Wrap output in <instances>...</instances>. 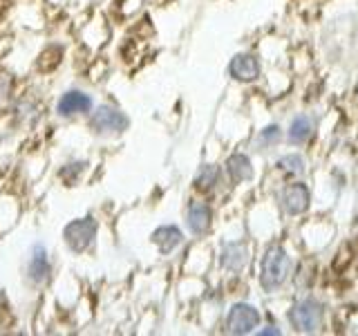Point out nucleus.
Here are the masks:
<instances>
[{
    "instance_id": "7",
    "label": "nucleus",
    "mask_w": 358,
    "mask_h": 336,
    "mask_svg": "<svg viewBox=\"0 0 358 336\" xmlns=\"http://www.w3.org/2000/svg\"><path fill=\"white\" fill-rule=\"evenodd\" d=\"M92 110V97L83 90H67L65 94H61L59 104H56V112L59 117H78V115H87Z\"/></svg>"
},
{
    "instance_id": "3",
    "label": "nucleus",
    "mask_w": 358,
    "mask_h": 336,
    "mask_svg": "<svg viewBox=\"0 0 358 336\" xmlns=\"http://www.w3.org/2000/svg\"><path fill=\"white\" fill-rule=\"evenodd\" d=\"M90 128H92L96 134H121L130 128V117L126 112H121L119 108L103 104L92 112Z\"/></svg>"
},
{
    "instance_id": "10",
    "label": "nucleus",
    "mask_w": 358,
    "mask_h": 336,
    "mask_svg": "<svg viewBox=\"0 0 358 336\" xmlns=\"http://www.w3.org/2000/svg\"><path fill=\"white\" fill-rule=\"evenodd\" d=\"M150 242L159 249L164 255L173 253L175 249H179L184 242V233L179 227L175 224H164V227H157L152 233H150Z\"/></svg>"
},
{
    "instance_id": "16",
    "label": "nucleus",
    "mask_w": 358,
    "mask_h": 336,
    "mask_svg": "<svg viewBox=\"0 0 358 336\" xmlns=\"http://www.w3.org/2000/svg\"><path fill=\"white\" fill-rule=\"evenodd\" d=\"M278 168L282 173H287V175H300V173H305V160H302L300 155L291 153V155L280 157V160H278Z\"/></svg>"
},
{
    "instance_id": "4",
    "label": "nucleus",
    "mask_w": 358,
    "mask_h": 336,
    "mask_svg": "<svg viewBox=\"0 0 358 336\" xmlns=\"http://www.w3.org/2000/svg\"><path fill=\"white\" fill-rule=\"evenodd\" d=\"M324 309L316 298H305L289 309V323L298 332H316L322 323Z\"/></svg>"
},
{
    "instance_id": "17",
    "label": "nucleus",
    "mask_w": 358,
    "mask_h": 336,
    "mask_svg": "<svg viewBox=\"0 0 358 336\" xmlns=\"http://www.w3.org/2000/svg\"><path fill=\"white\" fill-rule=\"evenodd\" d=\"M85 166H87V162H72V164H65L61 171H59V177L63 179L65 184H74L76 179H78V175H81L83 171H85Z\"/></svg>"
},
{
    "instance_id": "13",
    "label": "nucleus",
    "mask_w": 358,
    "mask_h": 336,
    "mask_svg": "<svg viewBox=\"0 0 358 336\" xmlns=\"http://www.w3.org/2000/svg\"><path fill=\"white\" fill-rule=\"evenodd\" d=\"M227 173L235 184L249 182V179H253V164L244 153H235L227 160Z\"/></svg>"
},
{
    "instance_id": "2",
    "label": "nucleus",
    "mask_w": 358,
    "mask_h": 336,
    "mask_svg": "<svg viewBox=\"0 0 358 336\" xmlns=\"http://www.w3.org/2000/svg\"><path fill=\"white\" fill-rule=\"evenodd\" d=\"M96 229H99V224H96V220L92 216L76 218L70 224H65L63 240L74 253H83V251L90 249V246H92V242L96 238Z\"/></svg>"
},
{
    "instance_id": "1",
    "label": "nucleus",
    "mask_w": 358,
    "mask_h": 336,
    "mask_svg": "<svg viewBox=\"0 0 358 336\" xmlns=\"http://www.w3.org/2000/svg\"><path fill=\"white\" fill-rule=\"evenodd\" d=\"M291 274V258L282 246H268L262 255V265H260V285L264 291H275L280 289Z\"/></svg>"
},
{
    "instance_id": "12",
    "label": "nucleus",
    "mask_w": 358,
    "mask_h": 336,
    "mask_svg": "<svg viewBox=\"0 0 358 336\" xmlns=\"http://www.w3.org/2000/svg\"><path fill=\"white\" fill-rule=\"evenodd\" d=\"M249 262V249L244 246V242H227L222 246L220 253V265L227 269V272L238 274Z\"/></svg>"
},
{
    "instance_id": "14",
    "label": "nucleus",
    "mask_w": 358,
    "mask_h": 336,
    "mask_svg": "<svg viewBox=\"0 0 358 336\" xmlns=\"http://www.w3.org/2000/svg\"><path fill=\"white\" fill-rule=\"evenodd\" d=\"M220 175L222 171L217 164H204L195 175V188L201 190V193H208L220 184Z\"/></svg>"
},
{
    "instance_id": "8",
    "label": "nucleus",
    "mask_w": 358,
    "mask_h": 336,
    "mask_svg": "<svg viewBox=\"0 0 358 336\" xmlns=\"http://www.w3.org/2000/svg\"><path fill=\"white\" fill-rule=\"evenodd\" d=\"M27 276L31 280V285H45L50 283L52 278V260L50 253L43 244H34L31 253H29V262H27Z\"/></svg>"
},
{
    "instance_id": "9",
    "label": "nucleus",
    "mask_w": 358,
    "mask_h": 336,
    "mask_svg": "<svg viewBox=\"0 0 358 336\" xmlns=\"http://www.w3.org/2000/svg\"><path fill=\"white\" fill-rule=\"evenodd\" d=\"M229 74L240 83H251L260 76V61L253 54H235L229 63Z\"/></svg>"
},
{
    "instance_id": "5",
    "label": "nucleus",
    "mask_w": 358,
    "mask_h": 336,
    "mask_svg": "<svg viewBox=\"0 0 358 336\" xmlns=\"http://www.w3.org/2000/svg\"><path fill=\"white\" fill-rule=\"evenodd\" d=\"M262 316L249 302H235L227 314V332L231 334H251L257 325H260Z\"/></svg>"
},
{
    "instance_id": "18",
    "label": "nucleus",
    "mask_w": 358,
    "mask_h": 336,
    "mask_svg": "<svg viewBox=\"0 0 358 336\" xmlns=\"http://www.w3.org/2000/svg\"><path fill=\"white\" fill-rule=\"evenodd\" d=\"M280 137H282V130H280V126H266L262 132H260V137H257V144L260 146H271V144H275Z\"/></svg>"
},
{
    "instance_id": "19",
    "label": "nucleus",
    "mask_w": 358,
    "mask_h": 336,
    "mask_svg": "<svg viewBox=\"0 0 358 336\" xmlns=\"http://www.w3.org/2000/svg\"><path fill=\"white\" fill-rule=\"evenodd\" d=\"M260 334H280V332L278 330H262Z\"/></svg>"
},
{
    "instance_id": "15",
    "label": "nucleus",
    "mask_w": 358,
    "mask_h": 336,
    "mask_svg": "<svg viewBox=\"0 0 358 336\" xmlns=\"http://www.w3.org/2000/svg\"><path fill=\"white\" fill-rule=\"evenodd\" d=\"M311 132H313V119L307 117V115H300V117H296L294 121H291L287 134H289L291 144H305L311 137Z\"/></svg>"
},
{
    "instance_id": "6",
    "label": "nucleus",
    "mask_w": 358,
    "mask_h": 336,
    "mask_svg": "<svg viewBox=\"0 0 358 336\" xmlns=\"http://www.w3.org/2000/svg\"><path fill=\"white\" fill-rule=\"evenodd\" d=\"M309 202H311V193L305 182H294L282 188L280 193V204H282L285 213L289 216H300L309 209Z\"/></svg>"
},
{
    "instance_id": "11",
    "label": "nucleus",
    "mask_w": 358,
    "mask_h": 336,
    "mask_svg": "<svg viewBox=\"0 0 358 336\" xmlns=\"http://www.w3.org/2000/svg\"><path fill=\"white\" fill-rule=\"evenodd\" d=\"M186 224L195 235L208 233L210 224H213V209L206 204V202H190L188 213H186Z\"/></svg>"
}]
</instances>
